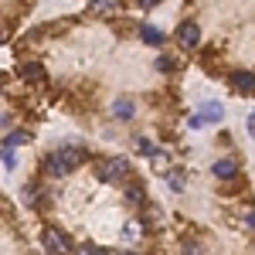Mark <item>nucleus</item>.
I'll return each mask as SVG.
<instances>
[{
  "label": "nucleus",
  "mask_w": 255,
  "mask_h": 255,
  "mask_svg": "<svg viewBox=\"0 0 255 255\" xmlns=\"http://www.w3.org/2000/svg\"><path fill=\"white\" fill-rule=\"evenodd\" d=\"M82 160H85V150L82 146H65V150H58V153H51V157L44 160V170L51 177H68Z\"/></svg>",
  "instance_id": "1"
},
{
  "label": "nucleus",
  "mask_w": 255,
  "mask_h": 255,
  "mask_svg": "<svg viewBox=\"0 0 255 255\" xmlns=\"http://www.w3.org/2000/svg\"><path fill=\"white\" fill-rule=\"evenodd\" d=\"M99 177H102L106 184H123V180L129 177V160H126V157L102 160V167H99Z\"/></svg>",
  "instance_id": "2"
},
{
  "label": "nucleus",
  "mask_w": 255,
  "mask_h": 255,
  "mask_svg": "<svg viewBox=\"0 0 255 255\" xmlns=\"http://www.w3.org/2000/svg\"><path fill=\"white\" fill-rule=\"evenodd\" d=\"M41 242H44V249L51 255H72V242H68V235L58 232V228H44Z\"/></svg>",
  "instance_id": "3"
},
{
  "label": "nucleus",
  "mask_w": 255,
  "mask_h": 255,
  "mask_svg": "<svg viewBox=\"0 0 255 255\" xmlns=\"http://www.w3.org/2000/svg\"><path fill=\"white\" fill-rule=\"evenodd\" d=\"M177 41H180V48H197L201 31H197L194 20H187V24H180V27H177Z\"/></svg>",
  "instance_id": "4"
},
{
  "label": "nucleus",
  "mask_w": 255,
  "mask_h": 255,
  "mask_svg": "<svg viewBox=\"0 0 255 255\" xmlns=\"http://www.w3.org/2000/svg\"><path fill=\"white\" fill-rule=\"evenodd\" d=\"M232 89H235L238 96H252V89H255V75L245 68V72H235L232 75Z\"/></svg>",
  "instance_id": "5"
},
{
  "label": "nucleus",
  "mask_w": 255,
  "mask_h": 255,
  "mask_svg": "<svg viewBox=\"0 0 255 255\" xmlns=\"http://www.w3.org/2000/svg\"><path fill=\"white\" fill-rule=\"evenodd\" d=\"M238 170H242V167H238L235 157H225V160L215 163V177L218 180H232V177H238Z\"/></svg>",
  "instance_id": "6"
},
{
  "label": "nucleus",
  "mask_w": 255,
  "mask_h": 255,
  "mask_svg": "<svg viewBox=\"0 0 255 255\" xmlns=\"http://www.w3.org/2000/svg\"><path fill=\"white\" fill-rule=\"evenodd\" d=\"M139 38L146 41L150 48H163V41H167V34H163L160 27H153V24H143V27H139Z\"/></svg>",
  "instance_id": "7"
},
{
  "label": "nucleus",
  "mask_w": 255,
  "mask_h": 255,
  "mask_svg": "<svg viewBox=\"0 0 255 255\" xmlns=\"http://www.w3.org/2000/svg\"><path fill=\"white\" fill-rule=\"evenodd\" d=\"M225 116V109H221V102H204V109L197 113L201 123H218V119Z\"/></svg>",
  "instance_id": "8"
},
{
  "label": "nucleus",
  "mask_w": 255,
  "mask_h": 255,
  "mask_svg": "<svg viewBox=\"0 0 255 255\" xmlns=\"http://www.w3.org/2000/svg\"><path fill=\"white\" fill-rule=\"evenodd\" d=\"M20 79L24 82H41L44 79V68H41L38 61H24V65H20Z\"/></svg>",
  "instance_id": "9"
},
{
  "label": "nucleus",
  "mask_w": 255,
  "mask_h": 255,
  "mask_svg": "<svg viewBox=\"0 0 255 255\" xmlns=\"http://www.w3.org/2000/svg\"><path fill=\"white\" fill-rule=\"evenodd\" d=\"M133 109H136V106H133L129 99H116V106H113V116L126 123V119H133Z\"/></svg>",
  "instance_id": "10"
},
{
  "label": "nucleus",
  "mask_w": 255,
  "mask_h": 255,
  "mask_svg": "<svg viewBox=\"0 0 255 255\" xmlns=\"http://www.w3.org/2000/svg\"><path fill=\"white\" fill-rule=\"evenodd\" d=\"M24 139H27V133H24V129H14V133H10V136L3 139V150H14V146H20V143H24Z\"/></svg>",
  "instance_id": "11"
},
{
  "label": "nucleus",
  "mask_w": 255,
  "mask_h": 255,
  "mask_svg": "<svg viewBox=\"0 0 255 255\" xmlns=\"http://www.w3.org/2000/svg\"><path fill=\"white\" fill-rule=\"evenodd\" d=\"M126 194H129V201H136V204H146V191H143V184H129Z\"/></svg>",
  "instance_id": "12"
},
{
  "label": "nucleus",
  "mask_w": 255,
  "mask_h": 255,
  "mask_svg": "<svg viewBox=\"0 0 255 255\" xmlns=\"http://www.w3.org/2000/svg\"><path fill=\"white\" fill-rule=\"evenodd\" d=\"M89 7H92V10H99V14H106V10H116L119 0H89Z\"/></svg>",
  "instance_id": "13"
},
{
  "label": "nucleus",
  "mask_w": 255,
  "mask_h": 255,
  "mask_svg": "<svg viewBox=\"0 0 255 255\" xmlns=\"http://www.w3.org/2000/svg\"><path fill=\"white\" fill-rule=\"evenodd\" d=\"M157 68H160V72H174L177 61L170 58V55H160V58H157Z\"/></svg>",
  "instance_id": "14"
},
{
  "label": "nucleus",
  "mask_w": 255,
  "mask_h": 255,
  "mask_svg": "<svg viewBox=\"0 0 255 255\" xmlns=\"http://www.w3.org/2000/svg\"><path fill=\"white\" fill-rule=\"evenodd\" d=\"M136 150L143 153V157H153V153H157V146H153L150 139H136Z\"/></svg>",
  "instance_id": "15"
},
{
  "label": "nucleus",
  "mask_w": 255,
  "mask_h": 255,
  "mask_svg": "<svg viewBox=\"0 0 255 255\" xmlns=\"http://www.w3.org/2000/svg\"><path fill=\"white\" fill-rule=\"evenodd\" d=\"M167 180H170V187H174V191H184V177L177 174V170H170V174H167Z\"/></svg>",
  "instance_id": "16"
},
{
  "label": "nucleus",
  "mask_w": 255,
  "mask_h": 255,
  "mask_svg": "<svg viewBox=\"0 0 255 255\" xmlns=\"http://www.w3.org/2000/svg\"><path fill=\"white\" fill-rule=\"evenodd\" d=\"M139 228H143L139 221H129V225H126V232H123V238H136V235H139Z\"/></svg>",
  "instance_id": "17"
},
{
  "label": "nucleus",
  "mask_w": 255,
  "mask_h": 255,
  "mask_svg": "<svg viewBox=\"0 0 255 255\" xmlns=\"http://www.w3.org/2000/svg\"><path fill=\"white\" fill-rule=\"evenodd\" d=\"M184 255H201V245L197 242H184Z\"/></svg>",
  "instance_id": "18"
},
{
  "label": "nucleus",
  "mask_w": 255,
  "mask_h": 255,
  "mask_svg": "<svg viewBox=\"0 0 255 255\" xmlns=\"http://www.w3.org/2000/svg\"><path fill=\"white\" fill-rule=\"evenodd\" d=\"M136 3H139V7H143V10H150V7H157L160 0H136Z\"/></svg>",
  "instance_id": "19"
},
{
  "label": "nucleus",
  "mask_w": 255,
  "mask_h": 255,
  "mask_svg": "<svg viewBox=\"0 0 255 255\" xmlns=\"http://www.w3.org/2000/svg\"><path fill=\"white\" fill-rule=\"evenodd\" d=\"M82 255H109V252H102V249H82Z\"/></svg>",
  "instance_id": "20"
},
{
  "label": "nucleus",
  "mask_w": 255,
  "mask_h": 255,
  "mask_svg": "<svg viewBox=\"0 0 255 255\" xmlns=\"http://www.w3.org/2000/svg\"><path fill=\"white\" fill-rule=\"evenodd\" d=\"M116 255H136V252H116Z\"/></svg>",
  "instance_id": "21"
},
{
  "label": "nucleus",
  "mask_w": 255,
  "mask_h": 255,
  "mask_svg": "<svg viewBox=\"0 0 255 255\" xmlns=\"http://www.w3.org/2000/svg\"><path fill=\"white\" fill-rule=\"evenodd\" d=\"M0 41H3V27H0Z\"/></svg>",
  "instance_id": "22"
}]
</instances>
